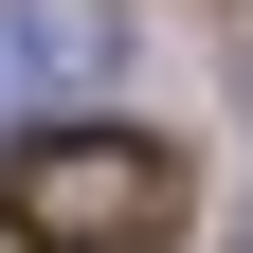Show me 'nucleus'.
I'll return each instance as SVG.
<instances>
[{
    "instance_id": "obj_1",
    "label": "nucleus",
    "mask_w": 253,
    "mask_h": 253,
    "mask_svg": "<svg viewBox=\"0 0 253 253\" xmlns=\"http://www.w3.org/2000/svg\"><path fill=\"white\" fill-rule=\"evenodd\" d=\"M0 217H18V253H145L181 217V163L145 126H37L0 163Z\"/></svg>"
},
{
    "instance_id": "obj_2",
    "label": "nucleus",
    "mask_w": 253,
    "mask_h": 253,
    "mask_svg": "<svg viewBox=\"0 0 253 253\" xmlns=\"http://www.w3.org/2000/svg\"><path fill=\"white\" fill-rule=\"evenodd\" d=\"M109 73H126V0H0V109L109 90Z\"/></svg>"
},
{
    "instance_id": "obj_3",
    "label": "nucleus",
    "mask_w": 253,
    "mask_h": 253,
    "mask_svg": "<svg viewBox=\"0 0 253 253\" xmlns=\"http://www.w3.org/2000/svg\"><path fill=\"white\" fill-rule=\"evenodd\" d=\"M235 253H253V235H235Z\"/></svg>"
}]
</instances>
